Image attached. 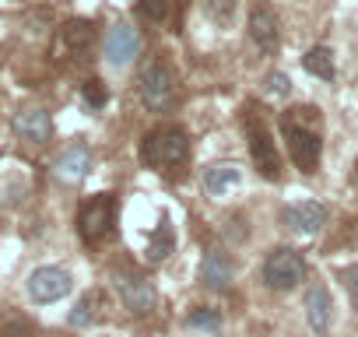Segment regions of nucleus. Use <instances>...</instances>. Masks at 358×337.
I'll return each instance as SVG.
<instances>
[{"instance_id":"f257e3e1","label":"nucleus","mask_w":358,"mask_h":337,"mask_svg":"<svg viewBox=\"0 0 358 337\" xmlns=\"http://www.w3.org/2000/svg\"><path fill=\"white\" fill-rule=\"evenodd\" d=\"M281 137L288 144L292 162L302 173H316L320 155H323V141H320V113L309 106H295L288 113H281Z\"/></svg>"},{"instance_id":"f03ea898","label":"nucleus","mask_w":358,"mask_h":337,"mask_svg":"<svg viewBox=\"0 0 358 337\" xmlns=\"http://www.w3.org/2000/svg\"><path fill=\"white\" fill-rule=\"evenodd\" d=\"M144 165L158 168V173H179L190 162V137L183 127H158L144 137L141 144Z\"/></svg>"},{"instance_id":"7ed1b4c3","label":"nucleus","mask_w":358,"mask_h":337,"mask_svg":"<svg viewBox=\"0 0 358 337\" xmlns=\"http://www.w3.org/2000/svg\"><path fill=\"white\" fill-rule=\"evenodd\" d=\"M116 215H120V204L113 194H95L81 204L78 211V232L88 246H99L106 239H113L116 232Z\"/></svg>"},{"instance_id":"20e7f679","label":"nucleus","mask_w":358,"mask_h":337,"mask_svg":"<svg viewBox=\"0 0 358 337\" xmlns=\"http://www.w3.org/2000/svg\"><path fill=\"white\" fill-rule=\"evenodd\" d=\"M92 46H95V29L92 22L85 18H71L64 22L57 32H53V43H50V60L53 64H81L92 57Z\"/></svg>"},{"instance_id":"39448f33","label":"nucleus","mask_w":358,"mask_h":337,"mask_svg":"<svg viewBox=\"0 0 358 337\" xmlns=\"http://www.w3.org/2000/svg\"><path fill=\"white\" fill-rule=\"evenodd\" d=\"M137 88H141V102L151 113H165L176 102V74H172V67L162 57L144 60V67L137 74Z\"/></svg>"},{"instance_id":"423d86ee","label":"nucleus","mask_w":358,"mask_h":337,"mask_svg":"<svg viewBox=\"0 0 358 337\" xmlns=\"http://www.w3.org/2000/svg\"><path fill=\"white\" fill-rule=\"evenodd\" d=\"M243 127H246V141H250L253 168H257V173H260L264 180H281V155H278L274 137H271L267 123L260 120V113H257V109H246Z\"/></svg>"},{"instance_id":"0eeeda50","label":"nucleus","mask_w":358,"mask_h":337,"mask_svg":"<svg viewBox=\"0 0 358 337\" xmlns=\"http://www.w3.org/2000/svg\"><path fill=\"white\" fill-rule=\"evenodd\" d=\"M306 278V260L299 250L292 246H278L267 253L264 260V285L274 288V292H292L299 281Z\"/></svg>"},{"instance_id":"6e6552de","label":"nucleus","mask_w":358,"mask_h":337,"mask_svg":"<svg viewBox=\"0 0 358 337\" xmlns=\"http://www.w3.org/2000/svg\"><path fill=\"white\" fill-rule=\"evenodd\" d=\"M116 288H120V299H123V306H127V313H134V316H148V313H155V306H158V292H155V285L148 281V278H141V274H116Z\"/></svg>"},{"instance_id":"1a4fd4ad","label":"nucleus","mask_w":358,"mask_h":337,"mask_svg":"<svg viewBox=\"0 0 358 337\" xmlns=\"http://www.w3.org/2000/svg\"><path fill=\"white\" fill-rule=\"evenodd\" d=\"M71 292V274L64 267H36L29 274V295L32 302H60Z\"/></svg>"},{"instance_id":"9d476101","label":"nucleus","mask_w":358,"mask_h":337,"mask_svg":"<svg viewBox=\"0 0 358 337\" xmlns=\"http://www.w3.org/2000/svg\"><path fill=\"white\" fill-rule=\"evenodd\" d=\"M281 222L292 232H299V236H313V232H320L327 225V208L316 204V201H299V204H288L285 208Z\"/></svg>"},{"instance_id":"9b49d317","label":"nucleus","mask_w":358,"mask_h":337,"mask_svg":"<svg viewBox=\"0 0 358 337\" xmlns=\"http://www.w3.org/2000/svg\"><path fill=\"white\" fill-rule=\"evenodd\" d=\"M137 53H141V36H137L130 25H113V29L106 32V60H109L113 67L130 64Z\"/></svg>"},{"instance_id":"f8f14e48","label":"nucleus","mask_w":358,"mask_h":337,"mask_svg":"<svg viewBox=\"0 0 358 337\" xmlns=\"http://www.w3.org/2000/svg\"><path fill=\"white\" fill-rule=\"evenodd\" d=\"M302 309H306V320L316 334H327L330 323H334V299L323 285H309L306 295H302Z\"/></svg>"},{"instance_id":"ddd939ff","label":"nucleus","mask_w":358,"mask_h":337,"mask_svg":"<svg viewBox=\"0 0 358 337\" xmlns=\"http://www.w3.org/2000/svg\"><path fill=\"white\" fill-rule=\"evenodd\" d=\"M204 194L208 197H225L229 190H236L243 183V165L236 162H215L211 168H204Z\"/></svg>"},{"instance_id":"4468645a","label":"nucleus","mask_w":358,"mask_h":337,"mask_svg":"<svg viewBox=\"0 0 358 337\" xmlns=\"http://www.w3.org/2000/svg\"><path fill=\"white\" fill-rule=\"evenodd\" d=\"M88 168H92V151H88L85 144H71V148L57 158L53 173H57L60 183H81V180L88 176Z\"/></svg>"},{"instance_id":"2eb2a0df","label":"nucleus","mask_w":358,"mask_h":337,"mask_svg":"<svg viewBox=\"0 0 358 337\" xmlns=\"http://www.w3.org/2000/svg\"><path fill=\"white\" fill-rule=\"evenodd\" d=\"M15 134L25 137V141H32V144H43V141H50V134H53V120H50L46 109L29 106V109L15 113Z\"/></svg>"},{"instance_id":"dca6fc26","label":"nucleus","mask_w":358,"mask_h":337,"mask_svg":"<svg viewBox=\"0 0 358 337\" xmlns=\"http://www.w3.org/2000/svg\"><path fill=\"white\" fill-rule=\"evenodd\" d=\"M250 39H253L264 53H271V50L278 46V15H274L267 4H257V8L250 11Z\"/></svg>"},{"instance_id":"f3484780","label":"nucleus","mask_w":358,"mask_h":337,"mask_svg":"<svg viewBox=\"0 0 358 337\" xmlns=\"http://www.w3.org/2000/svg\"><path fill=\"white\" fill-rule=\"evenodd\" d=\"M201 281H204V288H211V292H225V288L232 285V264H229V257H225L222 250H208V253H204Z\"/></svg>"},{"instance_id":"a211bd4d","label":"nucleus","mask_w":358,"mask_h":337,"mask_svg":"<svg viewBox=\"0 0 358 337\" xmlns=\"http://www.w3.org/2000/svg\"><path fill=\"white\" fill-rule=\"evenodd\" d=\"M102 306H106V295H102V292H88V295L78 299V306L71 309L67 323H71V327H92V323L99 320Z\"/></svg>"},{"instance_id":"6ab92c4d","label":"nucleus","mask_w":358,"mask_h":337,"mask_svg":"<svg viewBox=\"0 0 358 337\" xmlns=\"http://www.w3.org/2000/svg\"><path fill=\"white\" fill-rule=\"evenodd\" d=\"M302 67H306L313 78H320V81H334V74H337V67H334V53H330L327 46H313V50L302 57Z\"/></svg>"},{"instance_id":"aec40b11","label":"nucleus","mask_w":358,"mask_h":337,"mask_svg":"<svg viewBox=\"0 0 358 337\" xmlns=\"http://www.w3.org/2000/svg\"><path fill=\"white\" fill-rule=\"evenodd\" d=\"M172 243H176V236H172L169 222H162V229H155L151 243L144 246V260H148V264H162V260L172 253Z\"/></svg>"},{"instance_id":"412c9836","label":"nucleus","mask_w":358,"mask_h":337,"mask_svg":"<svg viewBox=\"0 0 358 337\" xmlns=\"http://www.w3.org/2000/svg\"><path fill=\"white\" fill-rule=\"evenodd\" d=\"M137 15L148 25H165L169 18V0H137Z\"/></svg>"},{"instance_id":"4be33fe9","label":"nucleus","mask_w":358,"mask_h":337,"mask_svg":"<svg viewBox=\"0 0 358 337\" xmlns=\"http://www.w3.org/2000/svg\"><path fill=\"white\" fill-rule=\"evenodd\" d=\"M201 4H204L208 18L218 22V25H229L232 15H236V0H201Z\"/></svg>"},{"instance_id":"5701e85b","label":"nucleus","mask_w":358,"mask_h":337,"mask_svg":"<svg viewBox=\"0 0 358 337\" xmlns=\"http://www.w3.org/2000/svg\"><path fill=\"white\" fill-rule=\"evenodd\" d=\"M190 327H197V330H218V327H222V313L204 306V309L190 313Z\"/></svg>"},{"instance_id":"b1692460","label":"nucleus","mask_w":358,"mask_h":337,"mask_svg":"<svg viewBox=\"0 0 358 337\" xmlns=\"http://www.w3.org/2000/svg\"><path fill=\"white\" fill-rule=\"evenodd\" d=\"M264 92H267V95H274V99H285V95L292 92V81H288V74H281V71L267 74V81H264Z\"/></svg>"},{"instance_id":"393cba45","label":"nucleus","mask_w":358,"mask_h":337,"mask_svg":"<svg viewBox=\"0 0 358 337\" xmlns=\"http://www.w3.org/2000/svg\"><path fill=\"white\" fill-rule=\"evenodd\" d=\"M85 102L92 106V109H102L106 102H109V92H106V85L102 81H85Z\"/></svg>"},{"instance_id":"a878e982","label":"nucleus","mask_w":358,"mask_h":337,"mask_svg":"<svg viewBox=\"0 0 358 337\" xmlns=\"http://www.w3.org/2000/svg\"><path fill=\"white\" fill-rule=\"evenodd\" d=\"M0 337H32V330H29L25 323L11 320V323H4V327H0Z\"/></svg>"},{"instance_id":"bb28decb","label":"nucleus","mask_w":358,"mask_h":337,"mask_svg":"<svg viewBox=\"0 0 358 337\" xmlns=\"http://www.w3.org/2000/svg\"><path fill=\"white\" fill-rule=\"evenodd\" d=\"M348 288H351V299L358 302V267H351V271H348Z\"/></svg>"},{"instance_id":"cd10ccee","label":"nucleus","mask_w":358,"mask_h":337,"mask_svg":"<svg viewBox=\"0 0 358 337\" xmlns=\"http://www.w3.org/2000/svg\"><path fill=\"white\" fill-rule=\"evenodd\" d=\"M355 183H358V162H355Z\"/></svg>"}]
</instances>
